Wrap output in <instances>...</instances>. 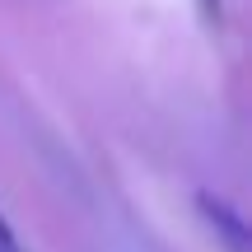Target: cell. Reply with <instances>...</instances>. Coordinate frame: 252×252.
Wrapping results in <instances>:
<instances>
[{
    "mask_svg": "<svg viewBox=\"0 0 252 252\" xmlns=\"http://www.w3.org/2000/svg\"><path fill=\"white\" fill-rule=\"evenodd\" d=\"M201 206H206V220H210V224H220L229 234V248H234V252H248V229H243V220L234 215V206H224V201H215V196H201Z\"/></svg>",
    "mask_w": 252,
    "mask_h": 252,
    "instance_id": "1",
    "label": "cell"
},
{
    "mask_svg": "<svg viewBox=\"0 0 252 252\" xmlns=\"http://www.w3.org/2000/svg\"><path fill=\"white\" fill-rule=\"evenodd\" d=\"M0 248H14V234H9V224L0 220Z\"/></svg>",
    "mask_w": 252,
    "mask_h": 252,
    "instance_id": "2",
    "label": "cell"
},
{
    "mask_svg": "<svg viewBox=\"0 0 252 252\" xmlns=\"http://www.w3.org/2000/svg\"><path fill=\"white\" fill-rule=\"evenodd\" d=\"M201 9H206V14H220V0H201Z\"/></svg>",
    "mask_w": 252,
    "mask_h": 252,
    "instance_id": "3",
    "label": "cell"
},
{
    "mask_svg": "<svg viewBox=\"0 0 252 252\" xmlns=\"http://www.w3.org/2000/svg\"><path fill=\"white\" fill-rule=\"evenodd\" d=\"M0 252H9V248H0Z\"/></svg>",
    "mask_w": 252,
    "mask_h": 252,
    "instance_id": "4",
    "label": "cell"
}]
</instances>
